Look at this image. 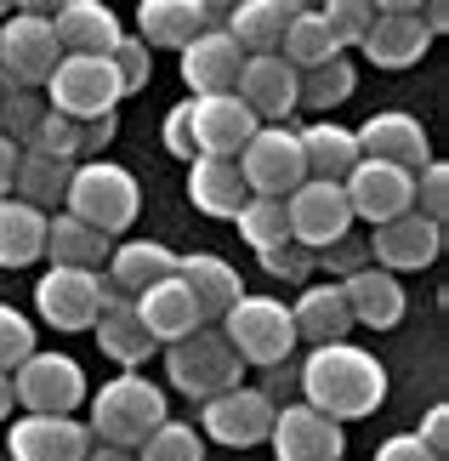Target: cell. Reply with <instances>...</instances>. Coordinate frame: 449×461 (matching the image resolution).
Segmentation results:
<instances>
[{
	"label": "cell",
	"mask_w": 449,
	"mask_h": 461,
	"mask_svg": "<svg viewBox=\"0 0 449 461\" xmlns=\"http://www.w3.org/2000/svg\"><path fill=\"white\" fill-rule=\"evenodd\" d=\"M296 382H301V404L325 411L330 421H358L387 404V365L353 342L313 348L308 365L296 370Z\"/></svg>",
	"instance_id": "cell-1"
},
{
	"label": "cell",
	"mask_w": 449,
	"mask_h": 461,
	"mask_svg": "<svg viewBox=\"0 0 449 461\" xmlns=\"http://www.w3.org/2000/svg\"><path fill=\"white\" fill-rule=\"evenodd\" d=\"M85 399H92L85 433H92L97 445H120V450H137L142 438L171 416L166 387H154L148 376H137V370H120L114 382H103L97 393H85Z\"/></svg>",
	"instance_id": "cell-2"
},
{
	"label": "cell",
	"mask_w": 449,
	"mask_h": 461,
	"mask_svg": "<svg viewBox=\"0 0 449 461\" xmlns=\"http://www.w3.org/2000/svg\"><path fill=\"white\" fill-rule=\"evenodd\" d=\"M63 211L80 222H92L97 234H125V228L137 222L142 211V188L137 176L114 166V159H80L75 171H68V188H63Z\"/></svg>",
	"instance_id": "cell-3"
},
{
	"label": "cell",
	"mask_w": 449,
	"mask_h": 461,
	"mask_svg": "<svg viewBox=\"0 0 449 461\" xmlns=\"http://www.w3.org/2000/svg\"><path fill=\"white\" fill-rule=\"evenodd\" d=\"M217 330L228 336V348L239 353V365H284L296 353V325H291V308L279 303V296H239L222 319Z\"/></svg>",
	"instance_id": "cell-4"
},
{
	"label": "cell",
	"mask_w": 449,
	"mask_h": 461,
	"mask_svg": "<svg viewBox=\"0 0 449 461\" xmlns=\"http://www.w3.org/2000/svg\"><path fill=\"white\" fill-rule=\"evenodd\" d=\"M166 370H171V387L183 399H217L228 393V387H239L245 376V365H239V353L228 348V336L217 325H200V330H188L183 342H171L166 348Z\"/></svg>",
	"instance_id": "cell-5"
},
{
	"label": "cell",
	"mask_w": 449,
	"mask_h": 461,
	"mask_svg": "<svg viewBox=\"0 0 449 461\" xmlns=\"http://www.w3.org/2000/svg\"><path fill=\"white\" fill-rule=\"evenodd\" d=\"M46 109H58L68 120H97V114H120V75L109 58H85V51H63L58 68L46 80Z\"/></svg>",
	"instance_id": "cell-6"
},
{
	"label": "cell",
	"mask_w": 449,
	"mask_h": 461,
	"mask_svg": "<svg viewBox=\"0 0 449 461\" xmlns=\"http://www.w3.org/2000/svg\"><path fill=\"white\" fill-rule=\"evenodd\" d=\"M12 393L29 416H75L85 404V370L68 353H40L34 348L23 365L12 370Z\"/></svg>",
	"instance_id": "cell-7"
},
{
	"label": "cell",
	"mask_w": 449,
	"mask_h": 461,
	"mask_svg": "<svg viewBox=\"0 0 449 461\" xmlns=\"http://www.w3.org/2000/svg\"><path fill=\"white\" fill-rule=\"evenodd\" d=\"M58 58H63V46L51 34V17H29V12L0 17V92H12V86L40 92Z\"/></svg>",
	"instance_id": "cell-8"
},
{
	"label": "cell",
	"mask_w": 449,
	"mask_h": 461,
	"mask_svg": "<svg viewBox=\"0 0 449 461\" xmlns=\"http://www.w3.org/2000/svg\"><path fill=\"white\" fill-rule=\"evenodd\" d=\"M103 268H46L34 279V313L51 330H92L103 313Z\"/></svg>",
	"instance_id": "cell-9"
},
{
	"label": "cell",
	"mask_w": 449,
	"mask_h": 461,
	"mask_svg": "<svg viewBox=\"0 0 449 461\" xmlns=\"http://www.w3.org/2000/svg\"><path fill=\"white\" fill-rule=\"evenodd\" d=\"M341 194H347V205H353V222L382 228L392 217H404V211H416V171L358 154V166L341 176Z\"/></svg>",
	"instance_id": "cell-10"
},
{
	"label": "cell",
	"mask_w": 449,
	"mask_h": 461,
	"mask_svg": "<svg viewBox=\"0 0 449 461\" xmlns=\"http://www.w3.org/2000/svg\"><path fill=\"white\" fill-rule=\"evenodd\" d=\"M284 217H291V240L308 245V251H325L330 240L353 234V205L341 183H325V176H301V183L284 194Z\"/></svg>",
	"instance_id": "cell-11"
},
{
	"label": "cell",
	"mask_w": 449,
	"mask_h": 461,
	"mask_svg": "<svg viewBox=\"0 0 449 461\" xmlns=\"http://www.w3.org/2000/svg\"><path fill=\"white\" fill-rule=\"evenodd\" d=\"M239 176L250 194H267V200H284L308 166H301V143L291 126H256L250 131V143L239 149Z\"/></svg>",
	"instance_id": "cell-12"
},
{
	"label": "cell",
	"mask_w": 449,
	"mask_h": 461,
	"mask_svg": "<svg viewBox=\"0 0 449 461\" xmlns=\"http://www.w3.org/2000/svg\"><path fill=\"white\" fill-rule=\"evenodd\" d=\"M274 411L279 404L262 393V387H228V393L205 399L200 404V433L217 438L228 450H250V445H267V428H274Z\"/></svg>",
	"instance_id": "cell-13"
},
{
	"label": "cell",
	"mask_w": 449,
	"mask_h": 461,
	"mask_svg": "<svg viewBox=\"0 0 449 461\" xmlns=\"http://www.w3.org/2000/svg\"><path fill=\"white\" fill-rule=\"evenodd\" d=\"M267 445H274V461H341V450H347V428L296 399V404H279L274 411Z\"/></svg>",
	"instance_id": "cell-14"
},
{
	"label": "cell",
	"mask_w": 449,
	"mask_h": 461,
	"mask_svg": "<svg viewBox=\"0 0 449 461\" xmlns=\"http://www.w3.org/2000/svg\"><path fill=\"white\" fill-rule=\"evenodd\" d=\"M233 97L256 114V126H284L296 114V68L279 51H250L233 80Z\"/></svg>",
	"instance_id": "cell-15"
},
{
	"label": "cell",
	"mask_w": 449,
	"mask_h": 461,
	"mask_svg": "<svg viewBox=\"0 0 449 461\" xmlns=\"http://www.w3.org/2000/svg\"><path fill=\"white\" fill-rule=\"evenodd\" d=\"M364 240H370L375 268H387V274H421V268H433L438 251H444V222H427L421 211H404V217L382 222Z\"/></svg>",
	"instance_id": "cell-16"
},
{
	"label": "cell",
	"mask_w": 449,
	"mask_h": 461,
	"mask_svg": "<svg viewBox=\"0 0 449 461\" xmlns=\"http://www.w3.org/2000/svg\"><path fill=\"white\" fill-rule=\"evenodd\" d=\"M188 120H193V149L217 154V159H239V149L250 143V131H256V114H250L233 92L188 97Z\"/></svg>",
	"instance_id": "cell-17"
},
{
	"label": "cell",
	"mask_w": 449,
	"mask_h": 461,
	"mask_svg": "<svg viewBox=\"0 0 449 461\" xmlns=\"http://www.w3.org/2000/svg\"><path fill=\"white\" fill-rule=\"evenodd\" d=\"M92 433L75 416H17L6 433V456L12 461H85Z\"/></svg>",
	"instance_id": "cell-18"
},
{
	"label": "cell",
	"mask_w": 449,
	"mask_h": 461,
	"mask_svg": "<svg viewBox=\"0 0 449 461\" xmlns=\"http://www.w3.org/2000/svg\"><path fill=\"white\" fill-rule=\"evenodd\" d=\"M353 137H358V154H364V159H387V166H404V171H421L427 159H433L427 126H421L416 114H404V109L370 114Z\"/></svg>",
	"instance_id": "cell-19"
},
{
	"label": "cell",
	"mask_w": 449,
	"mask_h": 461,
	"mask_svg": "<svg viewBox=\"0 0 449 461\" xmlns=\"http://www.w3.org/2000/svg\"><path fill=\"white\" fill-rule=\"evenodd\" d=\"M176 68H183V86H188L193 97H205V92H233V80H239V68H245V51H239V41H233L228 29L211 23L205 34H193V41L183 46Z\"/></svg>",
	"instance_id": "cell-20"
},
{
	"label": "cell",
	"mask_w": 449,
	"mask_h": 461,
	"mask_svg": "<svg viewBox=\"0 0 449 461\" xmlns=\"http://www.w3.org/2000/svg\"><path fill=\"white\" fill-rule=\"evenodd\" d=\"M341 296H347V313H353V325H370V330H392L404 319L409 308V296H404V279L399 274H387V268H358L347 279H336Z\"/></svg>",
	"instance_id": "cell-21"
},
{
	"label": "cell",
	"mask_w": 449,
	"mask_h": 461,
	"mask_svg": "<svg viewBox=\"0 0 449 461\" xmlns=\"http://www.w3.org/2000/svg\"><path fill=\"white\" fill-rule=\"evenodd\" d=\"M131 308H137V319L148 325V336H154L159 348L183 342L188 330H200V325H205V319H200V303L188 296V285H183L176 274H171V279H154L148 291H137V296H131Z\"/></svg>",
	"instance_id": "cell-22"
},
{
	"label": "cell",
	"mask_w": 449,
	"mask_h": 461,
	"mask_svg": "<svg viewBox=\"0 0 449 461\" xmlns=\"http://www.w3.org/2000/svg\"><path fill=\"white\" fill-rule=\"evenodd\" d=\"M358 51L375 63V68H416L427 51H433V34L416 12H375V23L364 29Z\"/></svg>",
	"instance_id": "cell-23"
},
{
	"label": "cell",
	"mask_w": 449,
	"mask_h": 461,
	"mask_svg": "<svg viewBox=\"0 0 449 461\" xmlns=\"http://www.w3.org/2000/svg\"><path fill=\"white\" fill-rule=\"evenodd\" d=\"M188 200L200 217H217V222H233L239 205L250 200L245 176H239V159H217V154H193L188 159Z\"/></svg>",
	"instance_id": "cell-24"
},
{
	"label": "cell",
	"mask_w": 449,
	"mask_h": 461,
	"mask_svg": "<svg viewBox=\"0 0 449 461\" xmlns=\"http://www.w3.org/2000/svg\"><path fill=\"white\" fill-rule=\"evenodd\" d=\"M291 325H296V342H347L353 330V313H347V296H341L336 279H308L301 296L291 303Z\"/></svg>",
	"instance_id": "cell-25"
},
{
	"label": "cell",
	"mask_w": 449,
	"mask_h": 461,
	"mask_svg": "<svg viewBox=\"0 0 449 461\" xmlns=\"http://www.w3.org/2000/svg\"><path fill=\"white\" fill-rule=\"evenodd\" d=\"M97 348H103V359H114L120 370H137V365H148L154 353H159V342L148 336V325L137 319V308H131V296H103V313H97Z\"/></svg>",
	"instance_id": "cell-26"
},
{
	"label": "cell",
	"mask_w": 449,
	"mask_h": 461,
	"mask_svg": "<svg viewBox=\"0 0 449 461\" xmlns=\"http://www.w3.org/2000/svg\"><path fill=\"white\" fill-rule=\"evenodd\" d=\"M176 279H183L188 296L200 303V319H205V325H217V319L245 296V279L233 274V262H222L217 251H188V257H176Z\"/></svg>",
	"instance_id": "cell-27"
},
{
	"label": "cell",
	"mask_w": 449,
	"mask_h": 461,
	"mask_svg": "<svg viewBox=\"0 0 449 461\" xmlns=\"http://www.w3.org/2000/svg\"><path fill=\"white\" fill-rule=\"evenodd\" d=\"M51 34H58L63 51L109 58V51L120 46L125 23L114 17V6H103V0H68V6H58V17H51Z\"/></svg>",
	"instance_id": "cell-28"
},
{
	"label": "cell",
	"mask_w": 449,
	"mask_h": 461,
	"mask_svg": "<svg viewBox=\"0 0 449 461\" xmlns=\"http://www.w3.org/2000/svg\"><path fill=\"white\" fill-rule=\"evenodd\" d=\"M176 274V251L159 240H125L109 251V274H103V285H109L114 296H137L148 291L154 279H171Z\"/></svg>",
	"instance_id": "cell-29"
},
{
	"label": "cell",
	"mask_w": 449,
	"mask_h": 461,
	"mask_svg": "<svg viewBox=\"0 0 449 461\" xmlns=\"http://www.w3.org/2000/svg\"><path fill=\"white\" fill-rule=\"evenodd\" d=\"M211 29V17L200 0H137V41L142 46H171V51H183L193 34H205Z\"/></svg>",
	"instance_id": "cell-30"
},
{
	"label": "cell",
	"mask_w": 449,
	"mask_h": 461,
	"mask_svg": "<svg viewBox=\"0 0 449 461\" xmlns=\"http://www.w3.org/2000/svg\"><path fill=\"white\" fill-rule=\"evenodd\" d=\"M109 251H114V240L97 234L92 222L68 217V211H51V217H46V257H51V268H103Z\"/></svg>",
	"instance_id": "cell-31"
},
{
	"label": "cell",
	"mask_w": 449,
	"mask_h": 461,
	"mask_svg": "<svg viewBox=\"0 0 449 461\" xmlns=\"http://www.w3.org/2000/svg\"><path fill=\"white\" fill-rule=\"evenodd\" d=\"M301 143V166H308V176H325V183H341L353 166H358V137L347 126H336V120H313V126L296 131Z\"/></svg>",
	"instance_id": "cell-32"
},
{
	"label": "cell",
	"mask_w": 449,
	"mask_h": 461,
	"mask_svg": "<svg viewBox=\"0 0 449 461\" xmlns=\"http://www.w3.org/2000/svg\"><path fill=\"white\" fill-rule=\"evenodd\" d=\"M313 0H245L239 12L228 17V34L239 41V51L250 58V51H279V34H284V23H291L296 12H308Z\"/></svg>",
	"instance_id": "cell-33"
},
{
	"label": "cell",
	"mask_w": 449,
	"mask_h": 461,
	"mask_svg": "<svg viewBox=\"0 0 449 461\" xmlns=\"http://www.w3.org/2000/svg\"><path fill=\"white\" fill-rule=\"evenodd\" d=\"M46 257V211L23 200H0V268H29Z\"/></svg>",
	"instance_id": "cell-34"
},
{
	"label": "cell",
	"mask_w": 449,
	"mask_h": 461,
	"mask_svg": "<svg viewBox=\"0 0 449 461\" xmlns=\"http://www.w3.org/2000/svg\"><path fill=\"white\" fill-rule=\"evenodd\" d=\"M68 171L75 166H63V159H46V154H29V149H17V171H12V200H23L34 211H63V188H68Z\"/></svg>",
	"instance_id": "cell-35"
},
{
	"label": "cell",
	"mask_w": 449,
	"mask_h": 461,
	"mask_svg": "<svg viewBox=\"0 0 449 461\" xmlns=\"http://www.w3.org/2000/svg\"><path fill=\"white\" fill-rule=\"evenodd\" d=\"M353 86H358V68L347 63V51H341V58L296 75V109H313L319 120H325L330 109H341V103L353 97Z\"/></svg>",
	"instance_id": "cell-36"
},
{
	"label": "cell",
	"mask_w": 449,
	"mask_h": 461,
	"mask_svg": "<svg viewBox=\"0 0 449 461\" xmlns=\"http://www.w3.org/2000/svg\"><path fill=\"white\" fill-rule=\"evenodd\" d=\"M279 58L301 75V68H319V63L341 58V46H336V34L325 29V17L308 6V12H296L291 23H284V34H279Z\"/></svg>",
	"instance_id": "cell-37"
},
{
	"label": "cell",
	"mask_w": 449,
	"mask_h": 461,
	"mask_svg": "<svg viewBox=\"0 0 449 461\" xmlns=\"http://www.w3.org/2000/svg\"><path fill=\"white\" fill-rule=\"evenodd\" d=\"M233 222H239V240H245L256 257L291 240V217H284V200H267V194H250Z\"/></svg>",
	"instance_id": "cell-38"
},
{
	"label": "cell",
	"mask_w": 449,
	"mask_h": 461,
	"mask_svg": "<svg viewBox=\"0 0 449 461\" xmlns=\"http://www.w3.org/2000/svg\"><path fill=\"white\" fill-rule=\"evenodd\" d=\"M137 461H205V433L193 421L166 416L159 428L137 445Z\"/></svg>",
	"instance_id": "cell-39"
},
{
	"label": "cell",
	"mask_w": 449,
	"mask_h": 461,
	"mask_svg": "<svg viewBox=\"0 0 449 461\" xmlns=\"http://www.w3.org/2000/svg\"><path fill=\"white\" fill-rule=\"evenodd\" d=\"M23 149H29V154H46V159H63V166H80V120L46 109L40 126L23 137Z\"/></svg>",
	"instance_id": "cell-40"
},
{
	"label": "cell",
	"mask_w": 449,
	"mask_h": 461,
	"mask_svg": "<svg viewBox=\"0 0 449 461\" xmlns=\"http://www.w3.org/2000/svg\"><path fill=\"white\" fill-rule=\"evenodd\" d=\"M313 12L325 17V29L336 34L341 51L358 46V41H364V29L375 23V6H370V0H313Z\"/></svg>",
	"instance_id": "cell-41"
},
{
	"label": "cell",
	"mask_w": 449,
	"mask_h": 461,
	"mask_svg": "<svg viewBox=\"0 0 449 461\" xmlns=\"http://www.w3.org/2000/svg\"><path fill=\"white\" fill-rule=\"evenodd\" d=\"M46 114V97L29 92V86H12V92H0V137H12L17 149H23V137L40 126Z\"/></svg>",
	"instance_id": "cell-42"
},
{
	"label": "cell",
	"mask_w": 449,
	"mask_h": 461,
	"mask_svg": "<svg viewBox=\"0 0 449 461\" xmlns=\"http://www.w3.org/2000/svg\"><path fill=\"white\" fill-rule=\"evenodd\" d=\"M109 63H114V75H120V92L131 97V92H142L148 86V75H154V51L137 41V34H120V46L109 51Z\"/></svg>",
	"instance_id": "cell-43"
},
{
	"label": "cell",
	"mask_w": 449,
	"mask_h": 461,
	"mask_svg": "<svg viewBox=\"0 0 449 461\" xmlns=\"http://www.w3.org/2000/svg\"><path fill=\"white\" fill-rule=\"evenodd\" d=\"M262 274L284 279V285H308V279L319 274V257L308 251V245L284 240V245H274V251H262Z\"/></svg>",
	"instance_id": "cell-44"
},
{
	"label": "cell",
	"mask_w": 449,
	"mask_h": 461,
	"mask_svg": "<svg viewBox=\"0 0 449 461\" xmlns=\"http://www.w3.org/2000/svg\"><path fill=\"white\" fill-rule=\"evenodd\" d=\"M313 257H319V274L325 279H347L358 268H370V240L364 234H341V240H330L325 251H313Z\"/></svg>",
	"instance_id": "cell-45"
},
{
	"label": "cell",
	"mask_w": 449,
	"mask_h": 461,
	"mask_svg": "<svg viewBox=\"0 0 449 461\" xmlns=\"http://www.w3.org/2000/svg\"><path fill=\"white\" fill-rule=\"evenodd\" d=\"M29 353H34V325H29V319L17 313L12 303H0V370L12 376V370L23 365Z\"/></svg>",
	"instance_id": "cell-46"
},
{
	"label": "cell",
	"mask_w": 449,
	"mask_h": 461,
	"mask_svg": "<svg viewBox=\"0 0 449 461\" xmlns=\"http://www.w3.org/2000/svg\"><path fill=\"white\" fill-rule=\"evenodd\" d=\"M416 211L427 222H444V211H449V166L444 159H427L416 171Z\"/></svg>",
	"instance_id": "cell-47"
},
{
	"label": "cell",
	"mask_w": 449,
	"mask_h": 461,
	"mask_svg": "<svg viewBox=\"0 0 449 461\" xmlns=\"http://www.w3.org/2000/svg\"><path fill=\"white\" fill-rule=\"evenodd\" d=\"M159 137H166V149L176 154V159H193L200 149H193V120H188V97L176 103V109L166 114V126H159Z\"/></svg>",
	"instance_id": "cell-48"
},
{
	"label": "cell",
	"mask_w": 449,
	"mask_h": 461,
	"mask_svg": "<svg viewBox=\"0 0 449 461\" xmlns=\"http://www.w3.org/2000/svg\"><path fill=\"white\" fill-rule=\"evenodd\" d=\"M114 131H120V114L80 120V159H103V149L114 143Z\"/></svg>",
	"instance_id": "cell-49"
},
{
	"label": "cell",
	"mask_w": 449,
	"mask_h": 461,
	"mask_svg": "<svg viewBox=\"0 0 449 461\" xmlns=\"http://www.w3.org/2000/svg\"><path fill=\"white\" fill-rule=\"evenodd\" d=\"M416 438L427 450H433L438 461H449V404H433V411L421 416V428H416Z\"/></svg>",
	"instance_id": "cell-50"
},
{
	"label": "cell",
	"mask_w": 449,
	"mask_h": 461,
	"mask_svg": "<svg viewBox=\"0 0 449 461\" xmlns=\"http://www.w3.org/2000/svg\"><path fill=\"white\" fill-rule=\"evenodd\" d=\"M375 461H438V456H433V450H427V445H421V438H416V433H392V438H387V445H382V450H375Z\"/></svg>",
	"instance_id": "cell-51"
},
{
	"label": "cell",
	"mask_w": 449,
	"mask_h": 461,
	"mask_svg": "<svg viewBox=\"0 0 449 461\" xmlns=\"http://www.w3.org/2000/svg\"><path fill=\"white\" fill-rule=\"evenodd\" d=\"M421 23H427V34H433V41H438V34L449 29V0H421Z\"/></svg>",
	"instance_id": "cell-52"
},
{
	"label": "cell",
	"mask_w": 449,
	"mask_h": 461,
	"mask_svg": "<svg viewBox=\"0 0 449 461\" xmlns=\"http://www.w3.org/2000/svg\"><path fill=\"white\" fill-rule=\"evenodd\" d=\"M12 171H17V143H12V137H0V200L12 194Z\"/></svg>",
	"instance_id": "cell-53"
},
{
	"label": "cell",
	"mask_w": 449,
	"mask_h": 461,
	"mask_svg": "<svg viewBox=\"0 0 449 461\" xmlns=\"http://www.w3.org/2000/svg\"><path fill=\"white\" fill-rule=\"evenodd\" d=\"M58 6H68V0H12V12H29V17H58Z\"/></svg>",
	"instance_id": "cell-54"
},
{
	"label": "cell",
	"mask_w": 449,
	"mask_h": 461,
	"mask_svg": "<svg viewBox=\"0 0 449 461\" xmlns=\"http://www.w3.org/2000/svg\"><path fill=\"white\" fill-rule=\"evenodd\" d=\"M200 6H205V17H211V23H217V29H222V23H228V17H233V12H239V6H245V0H200Z\"/></svg>",
	"instance_id": "cell-55"
},
{
	"label": "cell",
	"mask_w": 449,
	"mask_h": 461,
	"mask_svg": "<svg viewBox=\"0 0 449 461\" xmlns=\"http://www.w3.org/2000/svg\"><path fill=\"white\" fill-rule=\"evenodd\" d=\"M85 461H137V450H120V445H97V438H92V450H85Z\"/></svg>",
	"instance_id": "cell-56"
},
{
	"label": "cell",
	"mask_w": 449,
	"mask_h": 461,
	"mask_svg": "<svg viewBox=\"0 0 449 461\" xmlns=\"http://www.w3.org/2000/svg\"><path fill=\"white\" fill-rule=\"evenodd\" d=\"M12 411H17V393H12V376L0 370V421H12Z\"/></svg>",
	"instance_id": "cell-57"
},
{
	"label": "cell",
	"mask_w": 449,
	"mask_h": 461,
	"mask_svg": "<svg viewBox=\"0 0 449 461\" xmlns=\"http://www.w3.org/2000/svg\"><path fill=\"white\" fill-rule=\"evenodd\" d=\"M375 12H421V0H370Z\"/></svg>",
	"instance_id": "cell-58"
},
{
	"label": "cell",
	"mask_w": 449,
	"mask_h": 461,
	"mask_svg": "<svg viewBox=\"0 0 449 461\" xmlns=\"http://www.w3.org/2000/svg\"><path fill=\"white\" fill-rule=\"evenodd\" d=\"M0 17H12V0H0Z\"/></svg>",
	"instance_id": "cell-59"
}]
</instances>
